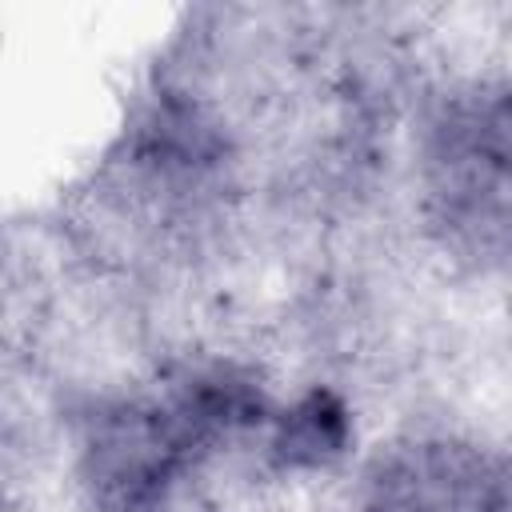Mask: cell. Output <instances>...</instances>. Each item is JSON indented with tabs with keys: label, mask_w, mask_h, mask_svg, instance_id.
<instances>
[{
	"label": "cell",
	"mask_w": 512,
	"mask_h": 512,
	"mask_svg": "<svg viewBox=\"0 0 512 512\" xmlns=\"http://www.w3.org/2000/svg\"><path fill=\"white\" fill-rule=\"evenodd\" d=\"M188 460L160 408H120L96 420L84 448V480L100 512H164Z\"/></svg>",
	"instance_id": "1"
},
{
	"label": "cell",
	"mask_w": 512,
	"mask_h": 512,
	"mask_svg": "<svg viewBox=\"0 0 512 512\" xmlns=\"http://www.w3.org/2000/svg\"><path fill=\"white\" fill-rule=\"evenodd\" d=\"M496 504L500 476L484 452L456 440L416 444L376 476L380 512H492Z\"/></svg>",
	"instance_id": "2"
},
{
	"label": "cell",
	"mask_w": 512,
	"mask_h": 512,
	"mask_svg": "<svg viewBox=\"0 0 512 512\" xmlns=\"http://www.w3.org/2000/svg\"><path fill=\"white\" fill-rule=\"evenodd\" d=\"M268 428H272L268 448H272V460L280 468L316 472V468H328L332 460H340L348 452L352 412L332 388H308L288 408L272 412Z\"/></svg>",
	"instance_id": "3"
}]
</instances>
